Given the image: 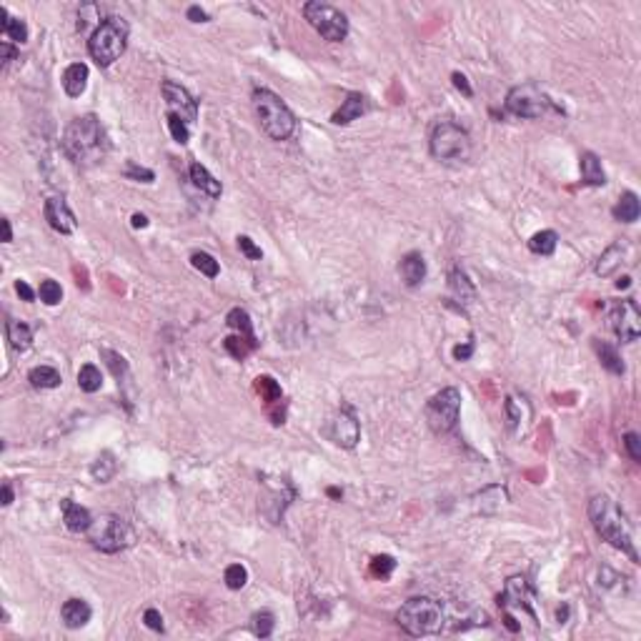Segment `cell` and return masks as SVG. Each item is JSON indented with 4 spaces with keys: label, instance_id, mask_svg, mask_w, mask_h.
Wrapping results in <instances>:
<instances>
[{
    "label": "cell",
    "instance_id": "obj_27",
    "mask_svg": "<svg viewBox=\"0 0 641 641\" xmlns=\"http://www.w3.org/2000/svg\"><path fill=\"white\" fill-rule=\"evenodd\" d=\"M594 351H596V356H599L601 366H604L606 371H611V374H616V376L624 374V361H621L619 351H616L614 346L606 344V341L594 339Z\"/></svg>",
    "mask_w": 641,
    "mask_h": 641
},
{
    "label": "cell",
    "instance_id": "obj_49",
    "mask_svg": "<svg viewBox=\"0 0 641 641\" xmlns=\"http://www.w3.org/2000/svg\"><path fill=\"white\" fill-rule=\"evenodd\" d=\"M188 21H193V23H205V21H208V13H205L203 8H198V6H190V8H188Z\"/></svg>",
    "mask_w": 641,
    "mask_h": 641
},
{
    "label": "cell",
    "instance_id": "obj_33",
    "mask_svg": "<svg viewBox=\"0 0 641 641\" xmlns=\"http://www.w3.org/2000/svg\"><path fill=\"white\" fill-rule=\"evenodd\" d=\"M78 386H81V391H86V394H96V391H101V386H103L101 369H96L93 364L83 366V369L78 371Z\"/></svg>",
    "mask_w": 641,
    "mask_h": 641
},
{
    "label": "cell",
    "instance_id": "obj_18",
    "mask_svg": "<svg viewBox=\"0 0 641 641\" xmlns=\"http://www.w3.org/2000/svg\"><path fill=\"white\" fill-rule=\"evenodd\" d=\"M366 108H369V103H366V98L361 93H349L346 101L341 103V108L331 116V120L336 125H349L351 120H359L366 113Z\"/></svg>",
    "mask_w": 641,
    "mask_h": 641
},
{
    "label": "cell",
    "instance_id": "obj_54",
    "mask_svg": "<svg viewBox=\"0 0 641 641\" xmlns=\"http://www.w3.org/2000/svg\"><path fill=\"white\" fill-rule=\"evenodd\" d=\"M130 221H133V228H145V226H148V218H145L143 213H133V218H130Z\"/></svg>",
    "mask_w": 641,
    "mask_h": 641
},
{
    "label": "cell",
    "instance_id": "obj_31",
    "mask_svg": "<svg viewBox=\"0 0 641 641\" xmlns=\"http://www.w3.org/2000/svg\"><path fill=\"white\" fill-rule=\"evenodd\" d=\"M226 324L231 326L233 331H236L238 336H243V339L248 341H256V334H253V324H251V316H248L243 308H233L231 313L226 316ZM258 344V341H256Z\"/></svg>",
    "mask_w": 641,
    "mask_h": 641
},
{
    "label": "cell",
    "instance_id": "obj_21",
    "mask_svg": "<svg viewBox=\"0 0 641 641\" xmlns=\"http://www.w3.org/2000/svg\"><path fill=\"white\" fill-rule=\"evenodd\" d=\"M581 183L584 185H604L606 183V173L601 168V160L596 153L586 150L581 153Z\"/></svg>",
    "mask_w": 641,
    "mask_h": 641
},
{
    "label": "cell",
    "instance_id": "obj_24",
    "mask_svg": "<svg viewBox=\"0 0 641 641\" xmlns=\"http://www.w3.org/2000/svg\"><path fill=\"white\" fill-rule=\"evenodd\" d=\"M190 180H193L195 188H200L205 195H210V198H218L221 195V180H216L213 175L208 173V168L200 163H190Z\"/></svg>",
    "mask_w": 641,
    "mask_h": 641
},
{
    "label": "cell",
    "instance_id": "obj_51",
    "mask_svg": "<svg viewBox=\"0 0 641 641\" xmlns=\"http://www.w3.org/2000/svg\"><path fill=\"white\" fill-rule=\"evenodd\" d=\"M0 56H3V63H6V66H8V63H11L13 58H16V48H13L8 41H3V43H0Z\"/></svg>",
    "mask_w": 641,
    "mask_h": 641
},
{
    "label": "cell",
    "instance_id": "obj_37",
    "mask_svg": "<svg viewBox=\"0 0 641 641\" xmlns=\"http://www.w3.org/2000/svg\"><path fill=\"white\" fill-rule=\"evenodd\" d=\"M41 301L46 303V306H58V303L63 301V288L58 281H53V278H46V281L41 283Z\"/></svg>",
    "mask_w": 641,
    "mask_h": 641
},
{
    "label": "cell",
    "instance_id": "obj_26",
    "mask_svg": "<svg viewBox=\"0 0 641 641\" xmlns=\"http://www.w3.org/2000/svg\"><path fill=\"white\" fill-rule=\"evenodd\" d=\"M6 334H8V344H11L13 351H28L33 344V331L28 324H23V321H8L6 326Z\"/></svg>",
    "mask_w": 641,
    "mask_h": 641
},
{
    "label": "cell",
    "instance_id": "obj_42",
    "mask_svg": "<svg viewBox=\"0 0 641 641\" xmlns=\"http://www.w3.org/2000/svg\"><path fill=\"white\" fill-rule=\"evenodd\" d=\"M125 175H128V178H135V180H143V183H153V180H155L153 170L143 168V165H135L133 160L125 165Z\"/></svg>",
    "mask_w": 641,
    "mask_h": 641
},
{
    "label": "cell",
    "instance_id": "obj_35",
    "mask_svg": "<svg viewBox=\"0 0 641 641\" xmlns=\"http://www.w3.org/2000/svg\"><path fill=\"white\" fill-rule=\"evenodd\" d=\"M256 346H258L256 341H248V339H243V336H238V334L223 339V349H226L236 361H243L253 349H256Z\"/></svg>",
    "mask_w": 641,
    "mask_h": 641
},
{
    "label": "cell",
    "instance_id": "obj_34",
    "mask_svg": "<svg viewBox=\"0 0 641 641\" xmlns=\"http://www.w3.org/2000/svg\"><path fill=\"white\" fill-rule=\"evenodd\" d=\"M256 391H258V396H261V399L266 401L268 406L281 404V399H283L281 386H278L276 381L271 379V376H258V379H256Z\"/></svg>",
    "mask_w": 641,
    "mask_h": 641
},
{
    "label": "cell",
    "instance_id": "obj_15",
    "mask_svg": "<svg viewBox=\"0 0 641 641\" xmlns=\"http://www.w3.org/2000/svg\"><path fill=\"white\" fill-rule=\"evenodd\" d=\"M498 604H503L506 609H523L526 614L533 616V606H531V591H528L526 586V579H521V576H511V579L506 581V589H503V594L498 596Z\"/></svg>",
    "mask_w": 641,
    "mask_h": 641
},
{
    "label": "cell",
    "instance_id": "obj_29",
    "mask_svg": "<svg viewBox=\"0 0 641 641\" xmlns=\"http://www.w3.org/2000/svg\"><path fill=\"white\" fill-rule=\"evenodd\" d=\"M28 381H31L33 389H58L61 386V374H58L53 366H36V369L28 374Z\"/></svg>",
    "mask_w": 641,
    "mask_h": 641
},
{
    "label": "cell",
    "instance_id": "obj_48",
    "mask_svg": "<svg viewBox=\"0 0 641 641\" xmlns=\"http://www.w3.org/2000/svg\"><path fill=\"white\" fill-rule=\"evenodd\" d=\"M473 354V344L471 341H466V344H458L456 349H453V359L456 361H468Z\"/></svg>",
    "mask_w": 641,
    "mask_h": 641
},
{
    "label": "cell",
    "instance_id": "obj_14",
    "mask_svg": "<svg viewBox=\"0 0 641 641\" xmlns=\"http://www.w3.org/2000/svg\"><path fill=\"white\" fill-rule=\"evenodd\" d=\"M46 221L51 223L53 231L63 233V236L73 233L76 231V226H78L76 216H73V210L68 208V203H66L63 195H53V198L46 200Z\"/></svg>",
    "mask_w": 641,
    "mask_h": 641
},
{
    "label": "cell",
    "instance_id": "obj_46",
    "mask_svg": "<svg viewBox=\"0 0 641 641\" xmlns=\"http://www.w3.org/2000/svg\"><path fill=\"white\" fill-rule=\"evenodd\" d=\"M143 621H145V626H148V629H153V631H163L165 629V624H163V616H160V611H155V609H148L143 614Z\"/></svg>",
    "mask_w": 641,
    "mask_h": 641
},
{
    "label": "cell",
    "instance_id": "obj_53",
    "mask_svg": "<svg viewBox=\"0 0 641 641\" xmlns=\"http://www.w3.org/2000/svg\"><path fill=\"white\" fill-rule=\"evenodd\" d=\"M3 241H6V243L13 241V226H11V221H8V218H3Z\"/></svg>",
    "mask_w": 641,
    "mask_h": 641
},
{
    "label": "cell",
    "instance_id": "obj_41",
    "mask_svg": "<svg viewBox=\"0 0 641 641\" xmlns=\"http://www.w3.org/2000/svg\"><path fill=\"white\" fill-rule=\"evenodd\" d=\"M396 569V561L391 559V556H376L374 561H371V574L374 576H381V579H389L391 571Z\"/></svg>",
    "mask_w": 641,
    "mask_h": 641
},
{
    "label": "cell",
    "instance_id": "obj_36",
    "mask_svg": "<svg viewBox=\"0 0 641 641\" xmlns=\"http://www.w3.org/2000/svg\"><path fill=\"white\" fill-rule=\"evenodd\" d=\"M190 263H193L195 271H200L203 276H208V278H216L218 271H221L216 258L210 256V253H205V251H195L193 256H190Z\"/></svg>",
    "mask_w": 641,
    "mask_h": 641
},
{
    "label": "cell",
    "instance_id": "obj_19",
    "mask_svg": "<svg viewBox=\"0 0 641 641\" xmlns=\"http://www.w3.org/2000/svg\"><path fill=\"white\" fill-rule=\"evenodd\" d=\"M61 616H63V624H66L68 629H81V626H86L88 621H91L93 609L88 606V601H83V599H68L61 609Z\"/></svg>",
    "mask_w": 641,
    "mask_h": 641
},
{
    "label": "cell",
    "instance_id": "obj_7",
    "mask_svg": "<svg viewBox=\"0 0 641 641\" xmlns=\"http://www.w3.org/2000/svg\"><path fill=\"white\" fill-rule=\"evenodd\" d=\"M431 153L439 160H466L471 153V138L466 128L451 120H441L431 130Z\"/></svg>",
    "mask_w": 641,
    "mask_h": 641
},
{
    "label": "cell",
    "instance_id": "obj_20",
    "mask_svg": "<svg viewBox=\"0 0 641 641\" xmlns=\"http://www.w3.org/2000/svg\"><path fill=\"white\" fill-rule=\"evenodd\" d=\"M86 86H88V66L86 63H73V66H68L66 73H63V88H66L68 96L71 98L83 96Z\"/></svg>",
    "mask_w": 641,
    "mask_h": 641
},
{
    "label": "cell",
    "instance_id": "obj_50",
    "mask_svg": "<svg viewBox=\"0 0 641 641\" xmlns=\"http://www.w3.org/2000/svg\"><path fill=\"white\" fill-rule=\"evenodd\" d=\"M16 291H18V296H21L23 301H33V298H36V293H33V288L28 286L26 281H18V283H16Z\"/></svg>",
    "mask_w": 641,
    "mask_h": 641
},
{
    "label": "cell",
    "instance_id": "obj_23",
    "mask_svg": "<svg viewBox=\"0 0 641 641\" xmlns=\"http://www.w3.org/2000/svg\"><path fill=\"white\" fill-rule=\"evenodd\" d=\"M639 213H641V203H639V195L634 190H626L614 205V218L619 223H634L639 221Z\"/></svg>",
    "mask_w": 641,
    "mask_h": 641
},
{
    "label": "cell",
    "instance_id": "obj_12",
    "mask_svg": "<svg viewBox=\"0 0 641 641\" xmlns=\"http://www.w3.org/2000/svg\"><path fill=\"white\" fill-rule=\"evenodd\" d=\"M326 436L336 443V446L344 448H354L361 439V426L359 419H356L354 409L351 406H344L334 419L329 421V429H326Z\"/></svg>",
    "mask_w": 641,
    "mask_h": 641
},
{
    "label": "cell",
    "instance_id": "obj_13",
    "mask_svg": "<svg viewBox=\"0 0 641 641\" xmlns=\"http://www.w3.org/2000/svg\"><path fill=\"white\" fill-rule=\"evenodd\" d=\"M160 91H163V98L168 101L170 113H175L188 125L198 120V101H195L183 86H178V83H173V81H163Z\"/></svg>",
    "mask_w": 641,
    "mask_h": 641
},
{
    "label": "cell",
    "instance_id": "obj_40",
    "mask_svg": "<svg viewBox=\"0 0 641 641\" xmlns=\"http://www.w3.org/2000/svg\"><path fill=\"white\" fill-rule=\"evenodd\" d=\"M168 128H170V135H173L175 143L185 145L190 140V130H188V123L185 120H180L175 113H168Z\"/></svg>",
    "mask_w": 641,
    "mask_h": 641
},
{
    "label": "cell",
    "instance_id": "obj_44",
    "mask_svg": "<svg viewBox=\"0 0 641 641\" xmlns=\"http://www.w3.org/2000/svg\"><path fill=\"white\" fill-rule=\"evenodd\" d=\"M624 446H626V451H629V456L634 458L636 463H641V439H639V434H634V431L626 434Z\"/></svg>",
    "mask_w": 641,
    "mask_h": 641
},
{
    "label": "cell",
    "instance_id": "obj_16",
    "mask_svg": "<svg viewBox=\"0 0 641 641\" xmlns=\"http://www.w3.org/2000/svg\"><path fill=\"white\" fill-rule=\"evenodd\" d=\"M626 256H631V246L626 241H616L611 243L609 248H606L604 253H601L599 263H596V273L599 276H611V273L616 271V268L621 266V263H629L626 261Z\"/></svg>",
    "mask_w": 641,
    "mask_h": 641
},
{
    "label": "cell",
    "instance_id": "obj_2",
    "mask_svg": "<svg viewBox=\"0 0 641 641\" xmlns=\"http://www.w3.org/2000/svg\"><path fill=\"white\" fill-rule=\"evenodd\" d=\"M106 148H108L106 133L96 116L76 118L63 135V150L76 163H96L98 158H103Z\"/></svg>",
    "mask_w": 641,
    "mask_h": 641
},
{
    "label": "cell",
    "instance_id": "obj_43",
    "mask_svg": "<svg viewBox=\"0 0 641 641\" xmlns=\"http://www.w3.org/2000/svg\"><path fill=\"white\" fill-rule=\"evenodd\" d=\"M236 241H238V248H241V253H243V256H246V258H251V261H261L263 251L256 246V243L251 241V238H248V236H238Z\"/></svg>",
    "mask_w": 641,
    "mask_h": 641
},
{
    "label": "cell",
    "instance_id": "obj_38",
    "mask_svg": "<svg viewBox=\"0 0 641 641\" xmlns=\"http://www.w3.org/2000/svg\"><path fill=\"white\" fill-rule=\"evenodd\" d=\"M273 626H276V619H273L271 611H256L253 614V634L256 636L268 639L273 634Z\"/></svg>",
    "mask_w": 641,
    "mask_h": 641
},
{
    "label": "cell",
    "instance_id": "obj_17",
    "mask_svg": "<svg viewBox=\"0 0 641 641\" xmlns=\"http://www.w3.org/2000/svg\"><path fill=\"white\" fill-rule=\"evenodd\" d=\"M61 508H63V521H66V526L71 528V531L83 533V531H88V528H91L93 516H91V511H88L86 506H81V503L71 501V498H63Z\"/></svg>",
    "mask_w": 641,
    "mask_h": 641
},
{
    "label": "cell",
    "instance_id": "obj_9",
    "mask_svg": "<svg viewBox=\"0 0 641 641\" xmlns=\"http://www.w3.org/2000/svg\"><path fill=\"white\" fill-rule=\"evenodd\" d=\"M506 108L508 113L518 116V118H541L549 111H554V103L539 86L523 83V86H516L508 91Z\"/></svg>",
    "mask_w": 641,
    "mask_h": 641
},
{
    "label": "cell",
    "instance_id": "obj_1",
    "mask_svg": "<svg viewBox=\"0 0 641 641\" xmlns=\"http://www.w3.org/2000/svg\"><path fill=\"white\" fill-rule=\"evenodd\" d=\"M589 516L594 523L596 533L601 539L609 541L614 549H619L621 554H626L631 561H639L634 546V528H631L626 513L619 508V503L614 498H609L606 493H596L589 501Z\"/></svg>",
    "mask_w": 641,
    "mask_h": 641
},
{
    "label": "cell",
    "instance_id": "obj_11",
    "mask_svg": "<svg viewBox=\"0 0 641 641\" xmlns=\"http://www.w3.org/2000/svg\"><path fill=\"white\" fill-rule=\"evenodd\" d=\"M609 326L621 344H631L641 336V313L636 308L634 298L616 301L609 308Z\"/></svg>",
    "mask_w": 641,
    "mask_h": 641
},
{
    "label": "cell",
    "instance_id": "obj_5",
    "mask_svg": "<svg viewBox=\"0 0 641 641\" xmlns=\"http://www.w3.org/2000/svg\"><path fill=\"white\" fill-rule=\"evenodd\" d=\"M128 46V23L123 18H106L98 23V28L93 31L91 41H88V53L98 66H113L120 56L125 53Z\"/></svg>",
    "mask_w": 641,
    "mask_h": 641
},
{
    "label": "cell",
    "instance_id": "obj_10",
    "mask_svg": "<svg viewBox=\"0 0 641 641\" xmlns=\"http://www.w3.org/2000/svg\"><path fill=\"white\" fill-rule=\"evenodd\" d=\"M458 411H461V394H458V389L448 386V389H441L429 401L426 419H429V424H431V429L436 434H448L456 426Z\"/></svg>",
    "mask_w": 641,
    "mask_h": 641
},
{
    "label": "cell",
    "instance_id": "obj_55",
    "mask_svg": "<svg viewBox=\"0 0 641 641\" xmlns=\"http://www.w3.org/2000/svg\"><path fill=\"white\" fill-rule=\"evenodd\" d=\"M631 286V278L629 276H624V278H619V281H616V288H629Z\"/></svg>",
    "mask_w": 641,
    "mask_h": 641
},
{
    "label": "cell",
    "instance_id": "obj_45",
    "mask_svg": "<svg viewBox=\"0 0 641 641\" xmlns=\"http://www.w3.org/2000/svg\"><path fill=\"white\" fill-rule=\"evenodd\" d=\"M506 421L511 429H516L518 424H521V406L516 404V399L513 396H508L506 399Z\"/></svg>",
    "mask_w": 641,
    "mask_h": 641
},
{
    "label": "cell",
    "instance_id": "obj_3",
    "mask_svg": "<svg viewBox=\"0 0 641 641\" xmlns=\"http://www.w3.org/2000/svg\"><path fill=\"white\" fill-rule=\"evenodd\" d=\"M253 111L258 116L263 133L273 140H286L296 130V116L291 113L286 103L276 96V93L266 91V88H256L253 91Z\"/></svg>",
    "mask_w": 641,
    "mask_h": 641
},
{
    "label": "cell",
    "instance_id": "obj_52",
    "mask_svg": "<svg viewBox=\"0 0 641 641\" xmlns=\"http://www.w3.org/2000/svg\"><path fill=\"white\" fill-rule=\"evenodd\" d=\"M13 503V486H11V481H6L3 483V506H11Z\"/></svg>",
    "mask_w": 641,
    "mask_h": 641
},
{
    "label": "cell",
    "instance_id": "obj_28",
    "mask_svg": "<svg viewBox=\"0 0 641 641\" xmlns=\"http://www.w3.org/2000/svg\"><path fill=\"white\" fill-rule=\"evenodd\" d=\"M448 286H451V293L461 303H471L473 296H476V291H473L471 281H468L466 273H463L461 268H453V271L448 273Z\"/></svg>",
    "mask_w": 641,
    "mask_h": 641
},
{
    "label": "cell",
    "instance_id": "obj_47",
    "mask_svg": "<svg viewBox=\"0 0 641 641\" xmlns=\"http://www.w3.org/2000/svg\"><path fill=\"white\" fill-rule=\"evenodd\" d=\"M451 81H453V86H456L458 91H461L466 98H471V96H473L471 86H468V81H466V76H463V73H458V71H456V73H453V76H451Z\"/></svg>",
    "mask_w": 641,
    "mask_h": 641
},
{
    "label": "cell",
    "instance_id": "obj_22",
    "mask_svg": "<svg viewBox=\"0 0 641 641\" xmlns=\"http://www.w3.org/2000/svg\"><path fill=\"white\" fill-rule=\"evenodd\" d=\"M0 18H3L0 31H3V38H6L8 43L21 46V43L28 41V26L21 21V18H13L11 13H8V8H0Z\"/></svg>",
    "mask_w": 641,
    "mask_h": 641
},
{
    "label": "cell",
    "instance_id": "obj_32",
    "mask_svg": "<svg viewBox=\"0 0 641 641\" xmlns=\"http://www.w3.org/2000/svg\"><path fill=\"white\" fill-rule=\"evenodd\" d=\"M116 468H118V463H116L113 453L103 451L101 456L96 458V463L91 466V473H93V478H96L98 483H106V481H111V478L116 476Z\"/></svg>",
    "mask_w": 641,
    "mask_h": 641
},
{
    "label": "cell",
    "instance_id": "obj_4",
    "mask_svg": "<svg viewBox=\"0 0 641 641\" xmlns=\"http://www.w3.org/2000/svg\"><path fill=\"white\" fill-rule=\"evenodd\" d=\"M396 621L409 636H429L443 629V609L431 596H414L399 611Z\"/></svg>",
    "mask_w": 641,
    "mask_h": 641
},
{
    "label": "cell",
    "instance_id": "obj_39",
    "mask_svg": "<svg viewBox=\"0 0 641 641\" xmlns=\"http://www.w3.org/2000/svg\"><path fill=\"white\" fill-rule=\"evenodd\" d=\"M223 579H226V586L228 589H233V591H238V589H243V586H246V581H248V571H246V566H241V564H231L226 569V574H223Z\"/></svg>",
    "mask_w": 641,
    "mask_h": 641
},
{
    "label": "cell",
    "instance_id": "obj_8",
    "mask_svg": "<svg viewBox=\"0 0 641 641\" xmlns=\"http://www.w3.org/2000/svg\"><path fill=\"white\" fill-rule=\"evenodd\" d=\"M88 536H91V544L96 546L103 554H118L125 546L130 544V528L123 518L113 516V513H106V516L96 518L88 528Z\"/></svg>",
    "mask_w": 641,
    "mask_h": 641
},
{
    "label": "cell",
    "instance_id": "obj_30",
    "mask_svg": "<svg viewBox=\"0 0 641 641\" xmlns=\"http://www.w3.org/2000/svg\"><path fill=\"white\" fill-rule=\"evenodd\" d=\"M556 243H559V236L554 231H539L528 238V251L536 256H551L556 251Z\"/></svg>",
    "mask_w": 641,
    "mask_h": 641
},
{
    "label": "cell",
    "instance_id": "obj_6",
    "mask_svg": "<svg viewBox=\"0 0 641 641\" xmlns=\"http://www.w3.org/2000/svg\"><path fill=\"white\" fill-rule=\"evenodd\" d=\"M303 18L318 31V36L329 43H341L349 36V18L339 11V8L321 3V0H311L303 6Z\"/></svg>",
    "mask_w": 641,
    "mask_h": 641
},
{
    "label": "cell",
    "instance_id": "obj_25",
    "mask_svg": "<svg viewBox=\"0 0 641 641\" xmlns=\"http://www.w3.org/2000/svg\"><path fill=\"white\" fill-rule=\"evenodd\" d=\"M401 276H404L406 286H419L426 278V261L421 253H409V256L401 261Z\"/></svg>",
    "mask_w": 641,
    "mask_h": 641
}]
</instances>
